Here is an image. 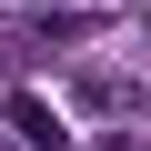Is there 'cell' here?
I'll return each instance as SVG.
<instances>
[{"label":"cell","instance_id":"cell-1","mask_svg":"<svg viewBox=\"0 0 151 151\" xmlns=\"http://www.w3.org/2000/svg\"><path fill=\"white\" fill-rule=\"evenodd\" d=\"M10 121H20V141H30V151H70V131H60V111H50V101H20Z\"/></svg>","mask_w":151,"mask_h":151}]
</instances>
